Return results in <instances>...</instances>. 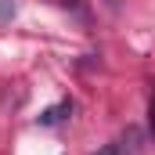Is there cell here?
<instances>
[{
    "label": "cell",
    "instance_id": "1",
    "mask_svg": "<svg viewBox=\"0 0 155 155\" xmlns=\"http://www.w3.org/2000/svg\"><path fill=\"white\" fill-rule=\"evenodd\" d=\"M69 112H72V101H61V105H54V108H47V112L40 116V126H58Z\"/></svg>",
    "mask_w": 155,
    "mask_h": 155
},
{
    "label": "cell",
    "instance_id": "2",
    "mask_svg": "<svg viewBox=\"0 0 155 155\" xmlns=\"http://www.w3.org/2000/svg\"><path fill=\"white\" fill-rule=\"evenodd\" d=\"M148 126H152V137H155V90H152V105H148Z\"/></svg>",
    "mask_w": 155,
    "mask_h": 155
},
{
    "label": "cell",
    "instance_id": "3",
    "mask_svg": "<svg viewBox=\"0 0 155 155\" xmlns=\"http://www.w3.org/2000/svg\"><path fill=\"white\" fill-rule=\"evenodd\" d=\"M94 155H119V148H116V144H105V148H97Z\"/></svg>",
    "mask_w": 155,
    "mask_h": 155
}]
</instances>
